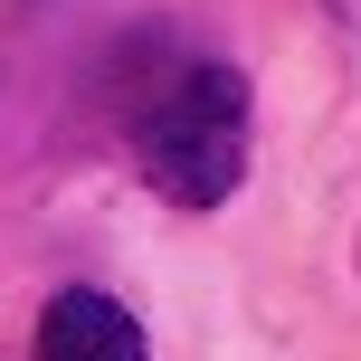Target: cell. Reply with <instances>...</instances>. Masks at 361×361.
<instances>
[{"instance_id": "obj_1", "label": "cell", "mask_w": 361, "mask_h": 361, "mask_svg": "<svg viewBox=\"0 0 361 361\" xmlns=\"http://www.w3.org/2000/svg\"><path fill=\"white\" fill-rule=\"evenodd\" d=\"M133 152L171 209H228L247 180V76L219 57L171 67L133 114Z\"/></svg>"}, {"instance_id": "obj_2", "label": "cell", "mask_w": 361, "mask_h": 361, "mask_svg": "<svg viewBox=\"0 0 361 361\" xmlns=\"http://www.w3.org/2000/svg\"><path fill=\"white\" fill-rule=\"evenodd\" d=\"M38 361H143V324L105 286H67L38 314Z\"/></svg>"}, {"instance_id": "obj_3", "label": "cell", "mask_w": 361, "mask_h": 361, "mask_svg": "<svg viewBox=\"0 0 361 361\" xmlns=\"http://www.w3.org/2000/svg\"><path fill=\"white\" fill-rule=\"evenodd\" d=\"M352 257H361V247H352Z\"/></svg>"}]
</instances>
